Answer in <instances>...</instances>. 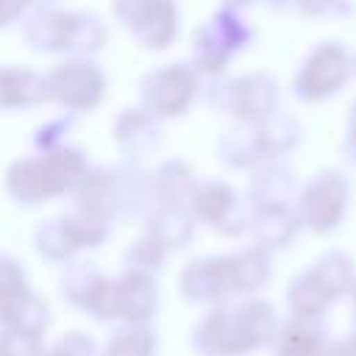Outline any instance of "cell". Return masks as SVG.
Masks as SVG:
<instances>
[{"label":"cell","instance_id":"1","mask_svg":"<svg viewBox=\"0 0 356 356\" xmlns=\"http://www.w3.org/2000/svg\"><path fill=\"white\" fill-rule=\"evenodd\" d=\"M89 172V159L75 145H61L53 150H36L8 164L3 186L19 206H42L56 197L70 195L81 178Z\"/></svg>","mask_w":356,"mask_h":356},{"label":"cell","instance_id":"2","mask_svg":"<svg viewBox=\"0 0 356 356\" xmlns=\"http://www.w3.org/2000/svg\"><path fill=\"white\" fill-rule=\"evenodd\" d=\"M106 22L92 11H61L56 6L22 14V39L36 53L92 56L106 44Z\"/></svg>","mask_w":356,"mask_h":356},{"label":"cell","instance_id":"3","mask_svg":"<svg viewBox=\"0 0 356 356\" xmlns=\"http://www.w3.org/2000/svg\"><path fill=\"white\" fill-rule=\"evenodd\" d=\"M253 42V25L242 14V8L220 6L203 25L195 28L192 36V67L200 78H222L231 58L242 53Z\"/></svg>","mask_w":356,"mask_h":356},{"label":"cell","instance_id":"4","mask_svg":"<svg viewBox=\"0 0 356 356\" xmlns=\"http://www.w3.org/2000/svg\"><path fill=\"white\" fill-rule=\"evenodd\" d=\"M206 103L220 111L231 114L239 122H261L273 111H278L281 103V86L270 72H245L236 78H209L206 86Z\"/></svg>","mask_w":356,"mask_h":356},{"label":"cell","instance_id":"5","mask_svg":"<svg viewBox=\"0 0 356 356\" xmlns=\"http://www.w3.org/2000/svg\"><path fill=\"white\" fill-rule=\"evenodd\" d=\"M106 72L89 56H70L42 72L44 103H56L70 114H83L100 106L106 95Z\"/></svg>","mask_w":356,"mask_h":356},{"label":"cell","instance_id":"6","mask_svg":"<svg viewBox=\"0 0 356 356\" xmlns=\"http://www.w3.org/2000/svg\"><path fill=\"white\" fill-rule=\"evenodd\" d=\"M350 75H353V53L342 42L325 39L317 42L298 64V72L292 78V95L303 103H320L339 95L350 81Z\"/></svg>","mask_w":356,"mask_h":356},{"label":"cell","instance_id":"7","mask_svg":"<svg viewBox=\"0 0 356 356\" xmlns=\"http://www.w3.org/2000/svg\"><path fill=\"white\" fill-rule=\"evenodd\" d=\"M200 72L192 64H164L142 75L139 81V106L159 120H175L189 111L200 95Z\"/></svg>","mask_w":356,"mask_h":356},{"label":"cell","instance_id":"8","mask_svg":"<svg viewBox=\"0 0 356 356\" xmlns=\"http://www.w3.org/2000/svg\"><path fill=\"white\" fill-rule=\"evenodd\" d=\"M111 14L145 50H167L181 31L178 0H111Z\"/></svg>","mask_w":356,"mask_h":356},{"label":"cell","instance_id":"9","mask_svg":"<svg viewBox=\"0 0 356 356\" xmlns=\"http://www.w3.org/2000/svg\"><path fill=\"white\" fill-rule=\"evenodd\" d=\"M348 200H350V181L345 178V172L325 167L300 186L295 197V214L300 225L317 234H328L342 222L348 211Z\"/></svg>","mask_w":356,"mask_h":356},{"label":"cell","instance_id":"10","mask_svg":"<svg viewBox=\"0 0 356 356\" xmlns=\"http://www.w3.org/2000/svg\"><path fill=\"white\" fill-rule=\"evenodd\" d=\"M186 209L195 217V222H203V225L214 228L217 234L239 236L248 231V217H250L248 209L242 206L236 189L220 178L197 181L189 195Z\"/></svg>","mask_w":356,"mask_h":356},{"label":"cell","instance_id":"11","mask_svg":"<svg viewBox=\"0 0 356 356\" xmlns=\"http://www.w3.org/2000/svg\"><path fill=\"white\" fill-rule=\"evenodd\" d=\"M111 136H114V142H117V147H120V153L125 159L139 161V159L150 156L161 145V120L153 117L142 106L122 108L114 117Z\"/></svg>","mask_w":356,"mask_h":356},{"label":"cell","instance_id":"12","mask_svg":"<svg viewBox=\"0 0 356 356\" xmlns=\"http://www.w3.org/2000/svg\"><path fill=\"white\" fill-rule=\"evenodd\" d=\"M181 292L189 300H217L225 292H234L228 256H206L189 261L181 275Z\"/></svg>","mask_w":356,"mask_h":356},{"label":"cell","instance_id":"13","mask_svg":"<svg viewBox=\"0 0 356 356\" xmlns=\"http://www.w3.org/2000/svg\"><path fill=\"white\" fill-rule=\"evenodd\" d=\"M295 172L281 161H261L259 167L250 170V184H248V200L250 206H289L295 195Z\"/></svg>","mask_w":356,"mask_h":356},{"label":"cell","instance_id":"14","mask_svg":"<svg viewBox=\"0 0 356 356\" xmlns=\"http://www.w3.org/2000/svg\"><path fill=\"white\" fill-rule=\"evenodd\" d=\"M298 228H300V220L292 206H256L248 217V231L256 248L261 250L289 245Z\"/></svg>","mask_w":356,"mask_h":356},{"label":"cell","instance_id":"15","mask_svg":"<svg viewBox=\"0 0 356 356\" xmlns=\"http://www.w3.org/2000/svg\"><path fill=\"white\" fill-rule=\"evenodd\" d=\"M145 234L156 239L164 250L184 248L195 234V217L186 206H156L145 217Z\"/></svg>","mask_w":356,"mask_h":356},{"label":"cell","instance_id":"16","mask_svg":"<svg viewBox=\"0 0 356 356\" xmlns=\"http://www.w3.org/2000/svg\"><path fill=\"white\" fill-rule=\"evenodd\" d=\"M44 103L42 72L31 67H0V111H17Z\"/></svg>","mask_w":356,"mask_h":356},{"label":"cell","instance_id":"17","mask_svg":"<svg viewBox=\"0 0 356 356\" xmlns=\"http://www.w3.org/2000/svg\"><path fill=\"white\" fill-rule=\"evenodd\" d=\"M195 184L197 178L184 159H167L156 167V172H150L153 200L161 206H186Z\"/></svg>","mask_w":356,"mask_h":356},{"label":"cell","instance_id":"18","mask_svg":"<svg viewBox=\"0 0 356 356\" xmlns=\"http://www.w3.org/2000/svg\"><path fill=\"white\" fill-rule=\"evenodd\" d=\"M217 159L228 170H253L261 161H267L264 153H261V142H259L256 125L239 122L236 128L225 131L220 136V142H217Z\"/></svg>","mask_w":356,"mask_h":356},{"label":"cell","instance_id":"19","mask_svg":"<svg viewBox=\"0 0 356 356\" xmlns=\"http://www.w3.org/2000/svg\"><path fill=\"white\" fill-rule=\"evenodd\" d=\"M256 125V134H259V142H261V153L267 161L273 159H284L289 156L298 145H300V122L286 114V111H273L270 117H264L261 122H253Z\"/></svg>","mask_w":356,"mask_h":356},{"label":"cell","instance_id":"20","mask_svg":"<svg viewBox=\"0 0 356 356\" xmlns=\"http://www.w3.org/2000/svg\"><path fill=\"white\" fill-rule=\"evenodd\" d=\"M117 314L128 320H145L156 306V286L150 273L125 270L117 281Z\"/></svg>","mask_w":356,"mask_h":356},{"label":"cell","instance_id":"21","mask_svg":"<svg viewBox=\"0 0 356 356\" xmlns=\"http://www.w3.org/2000/svg\"><path fill=\"white\" fill-rule=\"evenodd\" d=\"M33 242H36V250L42 256H47L50 261H67L75 250H81V245L75 242V236H72V231H70V225H67V220L61 214L44 220L36 228Z\"/></svg>","mask_w":356,"mask_h":356},{"label":"cell","instance_id":"22","mask_svg":"<svg viewBox=\"0 0 356 356\" xmlns=\"http://www.w3.org/2000/svg\"><path fill=\"white\" fill-rule=\"evenodd\" d=\"M228 273H231V286L236 289H253L259 284H264V278L270 275V261H267V250L261 248H248L239 250L234 256H228Z\"/></svg>","mask_w":356,"mask_h":356},{"label":"cell","instance_id":"23","mask_svg":"<svg viewBox=\"0 0 356 356\" xmlns=\"http://www.w3.org/2000/svg\"><path fill=\"white\" fill-rule=\"evenodd\" d=\"M100 273L95 270V264H89V261H75V264H70L67 267V273H64V278H61V289H64V295L70 298V300H75V303H89V298H92V292H95V286L100 284Z\"/></svg>","mask_w":356,"mask_h":356},{"label":"cell","instance_id":"24","mask_svg":"<svg viewBox=\"0 0 356 356\" xmlns=\"http://www.w3.org/2000/svg\"><path fill=\"white\" fill-rule=\"evenodd\" d=\"M164 256H167V250H164L156 239H150V236L145 234L142 239H136V242L128 248V253H125V264H128V270L153 273V270H161Z\"/></svg>","mask_w":356,"mask_h":356},{"label":"cell","instance_id":"25","mask_svg":"<svg viewBox=\"0 0 356 356\" xmlns=\"http://www.w3.org/2000/svg\"><path fill=\"white\" fill-rule=\"evenodd\" d=\"M72 125H75V114H70V111L47 120L44 125H39L33 131V147L36 150H53V147L67 145V134L72 131Z\"/></svg>","mask_w":356,"mask_h":356},{"label":"cell","instance_id":"26","mask_svg":"<svg viewBox=\"0 0 356 356\" xmlns=\"http://www.w3.org/2000/svg\"><path fill=\"white\" fill-rule=\"evenodd\" d=\"M28 292L25 286V270L11 256H0V306Z\"/></svg>","mask_w":356,"mask_h":356},{"label":"cell","instance_id":"27","mask_svg":"<svg viewBox=\"0 0 356 356\" xmlns=\"http://www.w3.org/2000/svg\"><path fill=\"white\" fill-rule=\"evenodd\" d=\"M295 11H300L309 19L348 17V14H353V0H295Z\"/></svg>","mask_w":356,"mask_h":356},{"label":"cell","instance_id":"28","mask_svg":"<svg viewBox=\"0 0 356 356\" xmlns=\"http://www.w3.org/2000/svg\"><path fill=\"white\" fill-rule=\"evenodd\" d=\"M342 156L356 164V100L348 111V131H345V142H342Z\"/></svg>","mask_w":356,"mask_h":356},{"label":"cell","instance_id":"29","mask_svg":"<svg viewBox=\"0 0 356 356\" xmlns=\"http://www.w3.org/2000/svg\"><path fill=\"white\" fill-rule=\"evenodd\" d=\"M28 11V0H0V28L17 22Z\"/></svg>","mask_w":356,"mask_h":356},{"label":"cell","instance_id":"30","mask_svg":"<svg viewBox=\"0 0 356 356\" xmlns=\"http://www.w3.org/2000/svg\"><path fill=\"white\" fill-rule=\"evenodd\" d=\"M58 0H28V8H47V6H56Z\"/></svg>","mask_w":356,"mask_h":356},{"label":"cell","instance_id":"31","mask_svg":"<svg viewBox=\"0 0 356 356\" xmlns=\"http://www.w3.org/2000/svg\"><path fill=\"white\" fill-rule=\"evenodd\" d=\"M253 3H261V0H225V6H234V8H248Z\"/></svg>","mask_w":356,"mask_h":356},{"label":"cell","instance_id":"32","mask_svg":"<svg viewBox=\"0 0 356 356\" xmlns=\"http://www.w3.org/2000/svg\"><path fill=\"white\" fill-rule=\"evenodd\" d=\"M353 75H356V53H353Z\"/></svg>","mask_w":356,"mask_h":356}]
</instances>
